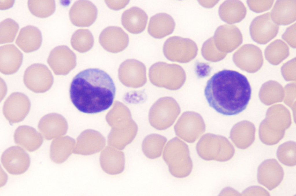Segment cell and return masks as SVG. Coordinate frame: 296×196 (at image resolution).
<instances>
[{
    "label": "cell",
    "mask_w": 296,
    "mask_h": 196,
    "mask_svg": "<svg viewBox=\"0 0 296 196\" xmlns=\"http://www.w3.org/2000/svg\"><path fill=\"white\" fill-rule=\"evenodd\" d=\"M251 89L246 77L237 71L223 69L207 81L204 94L209 106L222 114H237L246 108Z\"/></svg>",
    "instance_id": "6da1fadb"
},
{
    "label": "cell",
    "mask_w": 296,
    "mask_h": 196,
    "mask_svg": "<svg viewBox=\"0 0 296 196\" xmlns=\"http://www.w3.org/2000/svg\"><path fill=\"white\" fill-rule=\"evenodd\" d=\"M116 87L110 76L97 68H89L77 74L71 84V100L80 112L95 114L105 111L112 105Z\"/></svg>",
    "instance_id": "7a4b0ae2"
},
{
    "label": "cell",
    "mask_w": 296,
    "mask_h": 196,
    "mask_svg": "<svg viewBox=\"0 0 296 196\" xmlns=\"http://www.w3.org/2000/svg\"><path fill=\"white\" fill-rule=\"evenodd\" d=\"M163 158L170 173L175 177H185L190 173L193 164L188 146L177 138L170 140L164 148Z\"/></svg>",
    "instance_id": "3957f363"
},
{
    "label": "cell",
    "mask_w": 296,
    "mask_h": 196,
    "mask_svg": "<svg viewBox=\"0 0 296 196\" xmlns=\"http://www.w3.org/2000/svg\"><path fill=\"white\" fill-rule=\"evenodd\" d=\"M197 153L207 161L225 162L234 156L233 146L225 137L212 134H206L201 138L197 146Z\"/></svg>",
    "instance_id": "277c9868"
},
{
    "label": "cell",
    "mask_w": 296,
    "mask_h": 196,
    "mask_svg": "<svg viewBox=\"0 0 296 196\" xmlns=\"http://www.w3.org/2000/svg\"><path fill=\"white\" fill-rule=\"evenodd\" d=\"M179 112L178 105L173 98L161 97L153 104L150 109L149 123L157 130H165L173 124Z\"/></svg>",
    "instance_id": "5b68a950"
},
{
    "label": "cell",
    "mask_w": 296,
    "mask_h": 196,
    "mask_svg": "<svg viewBox=\"0 0 296 196\" xmlns=\"http://www.w3.org/2000/svg\"><path fill=\"white\" fill-rule=\"evenodd\" d=\"M23 82L26 86L31 91L36 93H42L51 88L53 82V77L46 65L35 63L25 70Z\"/></svg>",
    "instance_id": "8992f818"
},
{
    "label": "cell",
    "mask_w": 296,
    "mask_h": 196,
    "mask_svg": "<svg viewBox=\"0 0 296 196\" xmlns=\"http://www.w3.org/2000/svg\"><path fill=\"white\" fill-rule=\"evenodd\" d=\"M164 56L172 61L184 62L195 56L197 51L195 43L191 39L178 36L167 39L163 47Z\"/></svg>",
    "instance_id": "52a82bcc"
},
{
    "label": "cell",
    "mask_w": 296,
    "mask_h": 196,
    "mask_svg": "<svg viewBox=\"0 0 296 196\" xmlns=\"http://www.w3.org/2000/svg\"><path fill=\"white\" fill-rule=\"evenodd\" d=\"M119 78L125 86L134 88L144 86L146 83V68L142 62L135 59H127L120 65Z\"/></svg>",
    "instance_id": "ba28073f"
},
{
    "label": "cell",
    "mask_w": 296,
    "mask_h": 196,
    "mask_svg": "<svg viewBox=\"0 0 296 196\" xmlns=\"http://www.w3.org/2000/svg\"><path fill=\"white\" fill-rule=\"evenodd\" d=\"M31 107L28 97L23 93L16 92L11 94L4 103L3 114L11 124L22 121L29 112Z\"/></svg>",
    "instance_id": "9c48e42d"
},
{
    "label": "cell",
    "mask_w": 296,
    "mask_h": 196,
    "mask_svg": "<svg viewBox=\"0 0 296 196\" xmlns=\"http://www.w3.org/2000/svg\"><path fill=\"white\" fill-rule=\"evenodd\" d=\"M178 66L163 62H156L150 67L149 75L151 83L156 86L170 90L177 88L176 70Z\"/></svg>",
    "instance_id": "30bf717a"
},
{
    "label": "cell",
    "mask_w": 296,
    "mask_h": 196,
    "mask_svg": "<svg viewBox=\"0 0 296 196\" xmlns=\"http://www.w3.org/2000/svg\"><path fill=\"white\" fill-rule=\"evenodd\" d=\"M279 29V26L272 21L269 12L255 17L249 27L252 39L260 44H265L273 39Z\"/></svg>",
    "instance_id": "8fae6325"
},
{
    "label": "cell",
    "mask_w": 296,
    "mask_h": 196,
    "mask_svg": "<svg viewBox=\"0 0 296 196\" xmlns=\"http://www.w3.org/2000/svg\"><path fill=\"white\" fill-rule=\"evenodd\" d=\"M2 164L10 174L19 175L28 169L30 160L28 154L22 148L11 147L3 153L1 158Z\"/></svg>",
    "instance_id": "7c38bea8"
},
{
    "label": "cell",
    "mask_w": 296,
    "mask_h": 196,
    "mask_svg": "<svg viewBox=\"0 0 296 196\" xmlns=\"http://www.w3.org/2000/svg\"><path fill=\"white\" fill-rule=\"evenodd\" d=\"M284 175L282 167L275 159L264 160L258 168V182L269 190L274 189L280 184Z\"/></svg>",
    "instance_id": "4fadbf2b"
},
{
    "label": "cell",
    "mask_w": 296,
    "mask_h": 196,
    "mask_svg": "<svg viewBox=\"0 0 296 196\" xmlns=\"http://www.w3.org/2000/svg\"><path fill=\"white\" fill-rule=\"evenodd\" d=\"M47 62L55 74L64 75L75 65L76 57L74 53L67 46L60 45L50 51Z\"/></svg>",
    "instance_id": "5bb4252c"
},
{
    "label": "cell",
    "mask_w": 296,
    "mask_h": 196,
    "mask_svg": "<svg viewBox=\"0 0 296 196\" xmlns=\"http://www.w3.org/2000/svg\"><path fill=\"white\" fill-rule=\"evenodd\" d=\"M70 21L74 25L80 27L90 26L96 20L97 9L91 2L86 0L75 1L69 10Z\"/></svg>",
    "instance_id": "9a60e30c"
},
{
    "label": "cell",
    "mask_w": 296,
    "mask_h": 196,
    "mask_svg": "<svg viewBox=\"0 0 296 196\" xmlns=\"http://www.w3.org/2000/svg\"><path fill=\"white\" fill-rule=\"evenodd\" d=\"M99 40L105 49L115 53L121 51L127 47L129 39L128 35L121 28L110 26L102 30L99 35Z\"/></svg>",
    "instance_id": "2e32d148"
},
{
    "label": "cell",
    "mask_w": 296,
    "mask_h": 196,
    "mask_svg": "<svg viewBox=\"0 0 296 196\" xmlns=\"http://www.w3.org/2000/svg\"><path fill=\"white\" fill-rule=\"evenodd\" d=\"M213 38L218 46L229 51L240 45L243 40L242 35L239 29L234 25L230 24L218 27Z\"/></svg>",
    "instance_id": "e0dca14e"
},
{
    "label": "cell",
    "mask_w": 296,
    "mask_h": 196,
    "mask_svg": "<svg viewBox=\"0 0 296 196\" xmlns=\"http://www.w3.org/2000/svg\"><path fill=\"white\" fill-rule=\"evenodd\" d=\"M23 55L14 44H10L0 47V71L3 74L16 73L22 64Z\"/></svg>",
    "instance_id": "ac0fdd59"
},
{
    "label": "cell",
    "mask_w": 296,
    "mask_h": 196,
    "mask_svg": "<svg viewBox=\"0 0 296 196\" xmlns=\"http://www.w3.org/2000/svg\"><path fill=\"white\" fill-rule=\"evenodd\" d=\"M16 144L29 152L38 149L43 142V138L34 127L27 125L18 126L14 134Z\"/></svg>",
    "instance_id": "d6986e66"
},
{
    "label": "cell",
    "mask_w": 296,
    "mask_h": 196,
    "mask_svg": "<svg viewBox=\"0 0 296 196\" xmlns=\"http://www.w3.org/2000/svg\"><path fill=\"white\" fill-rule=\"evenodd\" d=\"M148 20V16L142 9L133 7L125 11L121 18L122 24L130 32L137 34L145 29Z\"/></svg>",
    "instance_id": "ffe728a7"
},
{
    "label": "cell",
    "mask_w": 296,
    "mask_h": 196,
    "mask_svg": "<svg viewBox=\"0 0 296 196\" xmlns=\"http://www.w3.org/2000/svg\"><path fill=\"white\" fill-rule=\"evenodd\" d=\"M42 41L40 30L35 26L28 25L21 29L15 43L24 52L29 53L39 49Z\"/></svg>",
    "instance_id": "44dd1931"
},
{
    "label": "cell",
    "mask_w": 296,
    "mask_h": 196,
    "mask_svg": "<svg viewBox=\"0 0 296 196\" xmlns=\"http://www.w3.org/2000/svg\"><path fill=\"white\" fill-rule=\"evenodd\" d=\"M175 25L173 19L170 15L165 13H158L151 18L148 32L153 37L161 38L172 33Z\"/></svg>",
    "instance_id": "7402d4cb"
},
{
    "label": "cell",
    "mask_w": 296,
    "mask_h": 196,
    "mask_svg": "<svg viewBox=\"0 0 296 196\" xmlns=\"http://www.w3.org/2000/svg\"><path fill=\"white\" fill-rule=\"evenodd\" d=\"M270 15L272 21L278 25H286L293 23L296 19V1H277Z\"/></svg>",
    "instance_id": "603a6c76"
},
{
    "label": "cell",
    "mask_w": 296,
    "mask_h": 196,
    "mask_svg": "<svg viewBox=\"0 0 296 196\" xmlns=\"http://www.w3.org/2000/svg\"><path fill=\"white\" fill-rule=\"evenodd\" d=\"M99 161L102 170L109 175L120 174L124 169L125 157L122 151L107 149L101 154Z\"/></svg>",
    "instance_id": "cb8c5ba5"
},
{
    "label": "cell",
    "mask_w": 296,
    "mask_h": 196,
    "mask_svg": "<svg viewBox=\"0 0 296 196\" xmlns=\"http://www.w3.org/2000/svg\"><path fill=\"white\" fill-rule=\"evenodd\" d=\"M218 13L223 21L232 24L242 21L245 16L247 10L244 4L240 1L227 0L220 5Z\"/></svg>",
    "instance_id": "d4e9b609"
},
{
    "label": "cell",
    "mask_w": 296,
    "mask_h": 196,
    "mask_svg": "<svg viewBox=\"0 0 296 196\" xmlns=\"http://www.w3.org/2000/svg\"><path fill=\"white\" fill-rule=\"evenodd\" d=\"M62 118L58 114L52 113L43 116L38 125L39 131L46 140H51L64 134Z\"/></svg>",
    "instance_id": "484cf974"
},
{
    "label": "cell",
    "mask_w": 296,
    "mask_h": 196,
    "mask_svg": "<svg viewBox=\"0 0 296 196\" xmlns=\"http://www.w3.org/2000/svg\"><path fill=\"white\" fill-rule=\"evenodd\" d=\"M235 62L241 65H260L262 62L261 52L256 46L251 44L242 46L234 54Z\"/></svg>",
    "instance_id": "4316f807"
},
{
    "label": "cell",
    "mask_w": 296,
    "mask_h": 196,
    "mask_svg": "<svg viewBox=\"0 0 296 196\" xmlns=\"http://www.w3.org/2000/svg\"><path fill=\"white\" fill-rule=\"evenodd\" d=\"M167 141L166 138L161 135L157 134H149L145 137L142 142V151L149 158H158L162 155Z\"/></svg>",
    "instance_id": "83f0119b"
},
{
    "label": "cell",
    "mask_w": 296,
    "mask_h": 196,
    "mask_svg": "<svg viewBox=\"0 0 296 196\" xmlns=\"http://www.w3.org/2000/svg\"><path fill=\"white\" fill-rule=\"evenodd\" d=\"M68 138H59L52 140L50 147V156L51 161L57 164L66 161L71 154L70 140Z\"/></svg>",
    "instance_id": "f1b7e54d"
},
{
    "label": "cell",
    "mask_w": 296,
    "mask_h": 196,
    "mask_svg": "<svg viewBox=\"0 0 296 196\" xmlns=\"http://www.w3.org/2000/svg\"><path fill=\"white\" fill-rule=\"evenodd\" d=\"M94 42L93 35L87 29H79L73 34L71 43L73 48L80 52L88 51L92 47Z\"/></svg>",
    "instance_id": "f546056e"
},
{
    "label": "cell",
    "mask_w": 296,
    "mask_h": 196,
    "mask_svg": "<svg viewBox=\"0 0 296 196\" xmlns=\"http://www.w3.org/2000/svg\"><path fill=\"white\" fill-rule=\"evenodd\" d=\"M288 49L286 44L280 39H277L271 43L265 51L267 58L271 63L280 62L288 56Z\"/></svg>",
    "instance_id": "4dcf8cb0"
},
{
    "label": "cell",
    "mask_w": 296,
    "mask_h": 196,
    "mask_svg": "<svg viewBox=\"0 0 296 196\" xmlns=\"http://www.w3.org/2000/svg\"><path fill=\"white\" fill-rule=\"evenodd\" d=\"M28 6L32 14L40 18L50 16L56 9L54 0H29Z\"/></svg>",
    "instance_id": "1f68e13d"
},
{
    "label": "cell",
    "mask_w": 296,
    "mask_h": 196,
    "mask_svg": "<svg viewBox=\"0 0 296 196\" xmlns=\"http://www.w3.org/2000/svg\"><path fill=\"white\" fill-rule=\"evenodd\" d=\"M19 28L14 20L7 18L0 24V43L11 42L14 41Z\"/></svg>",
    "instance_id": "d6a6232c"
},
{
    "label": "cell",
    "mask_w": 296,
    "mask_h": 196,
    "mask_svg": "<svg viewBox=\"0 0 296 196\" xmlns=\"http://www.w3.org/2000/svg\"><path fill=\"white\" fill-rule=\"evenodd\" d=\"M277 157L284 164L292 167L296 164L295 145L294 142H289L282 145L278 149Z\"/></svg>",
    "instance_id": "836d02e7"
},
{
    "label": "cell",
    "mask_w": 296,
    "mask_h": 196,
    "mask_svg": "<svg viewBox=\"0 0 296 196\" xmlns=\"http://www.w3.org/2000/svg\"><path fill=\"white\" fill-rule=\"evenodd\" d=\"M273 0H247V4L250 9L256 13H260L269 10L273 3Z\"/></svg>",
    "instance_id": "e575fe53"
},
{
    "label": "cell",
    "mask_w": 296,
    "mask_h": 196,
    "mask_svg": "<svg viewBox=\"0 0 296 196\" xmlns=\"http://www.w3.org/2000/svg\"><path fill=\"white\" fill-rule=\"evenodd\" d=\"M282 38L293 47L296 44V23L288 27L282 35Z\"/></svg>",
    "instance_id": "d590c367"
},
{
    "label": "cell",
    "mask_w": 296,
    "mask_h": 196,
    "mask_svg": "<svg viewBox=\"0 0 296 196\" xmlns=\"http://www.w3.org/2000/svg\"><path fill=\"white\" fill-rule=\"evenodd\" d=\"M244 196H269V192L263 187L258 186L248 187L242 193Z\"/></svg>",
    "instance_id": "8d00e7d4"
},
{
    "label": "cell",
    "mask_w": 296,
    "mask_h": 196,
    "mask_svg": "<svg viewBox=\"0 0 296 196\" xmlns=\"http://www.w3.org/2000/svg\"><path fill=\"white\" fill-rule=\"evenodd\" d=\"M107 6L110 9L118 10L124 8L129 3V0L111 1L106 0Z\"/></svg>",
    "instance_id": "74e56055"
}]
</instances>
